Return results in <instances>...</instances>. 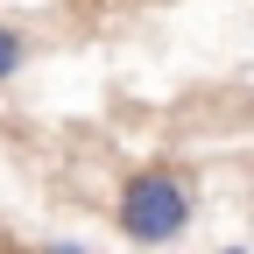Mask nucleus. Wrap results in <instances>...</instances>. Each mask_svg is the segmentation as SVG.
<instances>
[{"instance_id":"1","label":"nucleus","mask_w":254,"mask_h":254,"mask_svg":"<svg viewBox=\"0 0 254 254\" xmlns=\"http://www.w3.org/2000/svg\"><path fill=\"white\" fill-rule=\"evenodd\" d=\"M190 212H198V190H190L184 170H134L120 184V205H113V226L134 240V247H170Z\"/></svg>"},{"instance_id":"2","label":"nucleus","mask_w":254,"mask_h":254,"mask_svg":"<svg viewBox=\"0 0 254 254\" xmlns=\"http://www.w3.org/2000/svg\"><path fill=\"white\" fill-rule=\"evenodd\" d=\"M21 64H28V43L14 36L7 21H0V85H7V78H21Z\"/></svg>"},{"instance_id":"3","label":"nucleus","mask_w":254,"mask_h":254,"mask_svg":"<svg viewBox=\"0 0 254 254\" xmlns=\"http://www.w3.org/2000/svg\"><path fill=\"white\" fill-rule=\"evenodd\" d=\"M43 254H92V247H78V240H43Z\"/></svg>"},{"instance_id":"4","label":"nucleus","mask_w":254,"mask_h":254,"mask_svg":"<svg viewBox=\"0 0 254 254\" xmlns=\"http://www.w3.org/2000/svg\"><path fill=\"white\" fill-rule=\"evenodd\" d=\"M219 254H247V247H219Z\"/></svg>"}]
</instances>
